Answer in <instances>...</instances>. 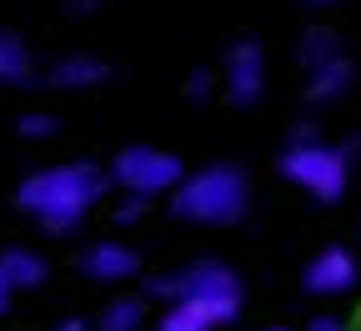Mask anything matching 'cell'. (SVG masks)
I'll return each instance as SVG.
<instances>
[{
    "label": "cell",
    "mask_w": 361,
    "mask_h": 331,
    "mask_svg": "<svg viewBox=\"0 0 361 331\" xmlns=\"http://www.w3.org/2000/svg\"><path fill=\"white\" fill-rule=\"evenodd\" d=\"M186 96H191V101H211V96H216V76H211V71H191Z\"/></svg>",
    "instance_id": "16"
},
{
    "label": "cell",
    "mask_w": 361,
    "mask_h": 331,
    "mask_svg": "<svg viewBox=\"0 0 361 331\" xmlns=\"http://www.w3.org/2000/svg\"><path fill=\"white\" fill-rule=\"evenodd\" d=\"M281 176L316 201H341L351 181V161L341 146H326V140H291L281 151Z\"/></svg>",
    "instance_id": "4"
},
{
    "label": "cell",
    "mask_w": 361,
    "mask_h": 331,
    "mask_svg": "<svg viewBox=\"0 0 361 331\" xmlns=\"http://www.w3.org/2000/svg\"><path fill=\"white\" fill-rule=\"evenodd\" d=\"M56 331H96V326H90V321H80V316H66Z\"/></svg>",
    "instance_id": "21"
},
{
    "label": "cell",
    "mask_w": 361,
    "mask_h": 331,
    "mask_svg": "<svg viewBox=\"0 0 361 331\" xmlns=\"http://www.w3.org/2000/svg\"><path fill=\"white\" fill-rule=\"evenodd\" d=\"M16 131H20L25 140H51V136L61 131V121H56L51 111H25V116L16 121Z\"/></svg>",
    "instance_id": "15"
},
{
    "label": "cell",
    "mask_w": 361,
    "mask_h": 331,
    "mask_svg": "<svg viewBox=\"0 0 361 331\" xmlns=\"http://www.w3.org/2000/svg\"><path fill=\"white\" fill-rule=\"evenodd\" d=\"M80 271L90 281H101V287H116V281H130L141 271V256H135V246H126V241H90L80 251Z\"/></svg>",
    "instance_id": "8"
},
{
    "label": "cell",
    "mask_w": 361,
    "mask_h": 331,
    "mask_svg": "<svg viewBox=\"0 0 361 331\" xmlns=\"http://www.w3.org/2000/svg\"><path fill=\"white\" fill-rule=\"evenodd\" d=\"M341 56V40H336V30H306L301 35V61H306V71H316V66H326V61H336Z\"/></svg>",
    "instance_id": "14"
},
{
    "label": "cell",
    "mask_w": 361,
    "mask_h": 331,
    "mask_svg": "<svg viewBox=\"0 0 361 331\" xmlns=\"http://www.w3.org/2000/svg\"><path fill=\"white\" fill-rule=\"evenodd\" d=\"M356 256L346 251V246H322L311 261H306V271H301V287L311 291V296H346L351 287H356Z\"/></svg>",
    "instance_id": "7"
},
{
    "label": "cell",
    "mask_w": 361,
    "mask_h": 331,
    "mask_svg": "<svg viewBox=\"0 0 361 331\" xmlns=\"http://www.w3.org/2000/svg\"><path fill=\"white\" fill-rule=\"evenodd\" d=\"M61 6H66V16H96L106 0H61Z\"/></svg>",
    "instance_id": "18"
},
{
    "label": "cell",
    "mask_w": 361,
    "mask_h": 331,
    "mask_svg": "<svg viewBox=\"0 0 361 331\" xmlns=\"http://www.w3.org/2000/svg\"><path fill=\"white\" fill-rule=\"evenodd\" d=\"M301 6H316V11H326V6H341V0H301Z\"/></svg>",
    "instance_id": "22"
},
{
    "label": "cell",
    "mask_w": 361,
    "mask_h": 331,
    "mask_svg": "<svg viewBox=\"0 0 361 331\" xmlns=\"http://www.w3.org/2000/svg\"><path fill=\"white\" fill-rule=\"evenodd\" d=\"M146 206H151V201H141V196H121V206H116V221H121V226H135V221L146 216Z\"/></svg>",
    "instance_id": "17"
},
{
    "label": "cell",
    "mask_w": 361,
    "mask_h": 331,
    "mask_svg": "<svg viewBox=\"0 0 361 331\" xmlns=\"http://www.w3.org/2000/svg\"><path fill=\"white\" fill-rule=\"evenodd\" d=\"M311 331H346V326H341L336 316H316V321H311Z\"/></svg>",
    "instance_id": "20"
},
{
    "label": "cell",
    "mask_w": 361,
    "mask_h": 331,
    "mask_svg": "<svg viewBox=\"0 0 361 331\" xmlns=\"http://www.w3.org/2000/svg\"><path fill=\"white\" fill-rule=\"evenodd\" d=\"M11 301H16V291H11V281H6V271H0V316L11 311Z\"/></svg>",
    "instance_id": "19"
},
{
    "label": "cell",
    "mask_w": 361,
    "mask_h": 331,
    "mask_svg": "<svg viewBox=\"0 0 361 331\" xmlns=\"http://www.w3.org/2000/svg\"><path fill=\"white\" fill-rule=\"evenodd\" d=\"M266 90V51L261 40H236L231 51H226V66H221V96L231 106H256Z\"/></svg>",
    "instance_id": "6"
},
{
    "label": "cell",
    "mask_w": 361,
    "mask_h": 331,
    "mask_svg": "<svg viewBox=\"0 0 361 331\" xmlns=\"http://www.w3.org/2000/svg\"><path fill=\"white\" fill-rule=\"evenodd\" d=\"M146 326V301L141 296H116L96 316V331H141Z\"/></svg>",
    "instance_id": "13"
},
{
    "label": "cell",
    "mask_w": 361,
    "mask_h": 331,
    "mask_svg": "<svg viewBox=\"0 0 361 331\" xmlns=\"http://www.w3.org/2000/svg\"><path fill=\"white\" fill-rule=\"evenodd\" d=\"M0 271H6L11 291H35V287H45V276H51V261L35 246H6L0 251Z\"/></svg>",
    "instance_id": "10"
},
{
    "label": "cell",
    "mask_w": 361,
    "mask_h": 331,
    "mask_svg": "<svg viewBox=\"0 0 361 331\" xmlns=\"http://www.w3.org/2000/svg\"><path fill=\"white\" fill-rule=\"evenodd\" d=\"M30 76H35L30 45L16 30H0V85H25Z\"/></svg>",
    "instance_id": "12"
},
{
    "label": "cell",
    "mask_w": 361,
    "mask_h": 331,
    "mask_svg": "<svg viewBox=\"0 0 361 331\" xmlns=\"http://www.w3.org/2000/svg\"><path fill=\"white\" fill-rule=\"evenodd\" d=\"M261 331H286V326H261Z\"/></svg>",
    "instance_id": "23"
},
{
    "label": "cell",
    "mask_w": 361,
    "mask_h": 331,
    "mask_svg": "<svg viewBox=\"0 0 361 331\" xmlns=\"http://www.w3.org/2000/svg\"><path fill=\"white\" fill-rule=\"evenodd\" d=\"M111 181L126 196H141V201L171 196L176 186L186 181V161H180L176 151H161V146H126L111 161Z\"/></svg>",
    "instance_id": "5"
},
{
    "label": "cell",
    "mask_w": 361,
    "mask_h": 331,
    "mask_svg": "<svg viewBox=\"0 0 361 331\" xmlns=\"http://www.w3.org/2000/svg\"><path fill=\"white\" fill-rule=\"evenodd\" d=\"M106 186H111V176L101 166L66 161V166H45V171L25 176L16 186V206L25 216H35L51 236H66L90 216V206L106 196Z\"/></svg>",
    "instance_id": "2"
},
{
    "label": "cell",
    "mask_w": 361,
    "mask_h": 331,
    "mask_svg": "<svg viewBox=\"0 0 361 331\" xmlns=\"http://www.w3.org/2000/svg\"><path fill=\"white\" fill-rule=\"evenodd\" d=\"M151 296H166V316L156 331H216L226 321H236L241 311V281L231 266L221 261H196L186 271H171L151 281Z\"/></svg>",
    "instance_id": "1"
},
{
    "label": "cell",
    "mask_w": 361,
    "mask_h": 331,
    "mask_svg": "<svg viewBox=\"0 0 361 331\" xmlns=\"http://www.w3.org/2000/svg\"><path fill=\"white\" fill-rule=\"evenodd\" d=\"M246 206H251V181L231 161L186 171V181L171 191V211L191 226H236Z\"/></svg>",
    "instance_id": "3"
},
{
    "label": "cell",
    "mask_w": 361,
    "mask_h": 331,
    "mask_svg": "<svg viewBox=\"0 0 361 331\" xmlns=\"http://www.w3.org/2000/svg\"><path fill=\"white\" fill-rule=\"evenodd\" d=\"M351 76H356V66L346 61V56H336V61H326V66H316V71H306V101H341L346 96V85H351Z\"/></svg>",
    "instance_id": "11"
},
{
    "label": "cell",
    "mask_w": 361,
    "mask_h": 331,
    "mask_svg": "<svg viewBox=\"0 0 361 331\" xmlns=\"http://www.w3.org/2000/svg\"><path fill=\"white\" fill-rule=\"evenodd\" d=\"M106 80H111V66L101 56H85V51H71V56L45 66V85L51 90H90V85H106Z\"/></svg>",
    "instance_id": "9"
}]
</instances>
